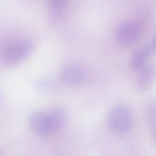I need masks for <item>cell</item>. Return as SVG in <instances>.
Here are the masks:
<instances>
[{"instance_id":"cell-1","label":"cell","mask_w":156,"mask_h":156,"mask_svg":"<svg viewBox=\"0 0 156 156\" xmlns=\"http://www.w3.org/2000/svg\"><path fill=\"white\" fill-rule=\"evenodd\" d=\"M32 48V44L27 40H15L7 44L2 49L0 58L5 66H14L27 56Z\"/></svg>"},{"instance_id":"cell-2","label":"cell","mask_w":156,"mask_h":156,"mask_svg":"<svg viewBox=\"0 0 156 156\" xmlns=\"http://www.w3.org/2000/svg\"><path fill=\"white\" fill-rule=\"evenodd\" d=\"M143 24L140 21L124 23L116 30L115 38L118 44L124 47L135 44L142 36Z\"/></svg>"},{"instance_id":"cell-3","label":"cell","mask_w":156,"mask_h":156,"mask_svg":"<svg viewBox=\"0 0 156 156\" xmlns=\"http://www.w3.org/2000/svg\"><path fill=\"white\" fill-rule=\"evenodd\" d=\"M108 121L112 129L119 133L128 131L132 125V116L129 111L122 105L115 106L111 110Z\"/></svg>"},{"instance_id":"cell-4","label":"cell","mask_w":156,"mask_h":156,"mask_svg":"<svg viewBox=\"0 0 156 156\" xmlns=\"http://www.w3.org/2000/svg\"><path fill=\"white\" fill-rule=\"evenodd\" d=\"M28 122L32 130L39 135L45 136L51 132L47 113L34 112L30 115Z\"/></svg>"},{"instance_id":"cell-5","label":"cell","mask_w":156,"mask_h":156,"mask_svg":"<svg viewBox=\"0 0 156 156\" xmlns=\"http://www.w3.org/2000/svg\"><path fill=\"white\" fill-rule=\"evenodd\" d=\"M50 130L57 131L62 129L66 125L67 114L63 108L56 106L47 112Z\"/></svg>"},{"instance_id":"cell-6","label":"cell","mask_w":156,"mask_h":156,"mask_svg":"<svg viewBox=\"0 0 156 156\" xmlns=\"http://www.w3.org/2000/svg\"><path fill=\"white\" fill-rule=\"evenodd\" d=\"M152 52L148 45L137 48L132 55L130 59V66L134 70H139L143 68Z\"/></svg>"},{"instance_id":"cell-7","label":"cell","mask_w":156,"mask_h":156,"mask_svg":"<svg viewBox=\"0 0 156 156\" xmlns=\"http://www.w3.org/2000/svg\"><path fill=\"white\" fill-rule=\"evenodd\" d=\"M62 81L68 85H76L82 80V70L76 66H69L64 68L60 74Z\"/></svg>"},{"instance_id":"cell-8","label":"cell","mask_w":156,"mask_h":156,"mask_svg":"<svg viewBox=\"0 0 156 156\" xmlns=\"http://www.w3.org/2000/svg\"><path fill=\"white\" fill-rule=\"evenodd\" d=\"M155 67L152 64L145 65L140 69L137 77L138 88L141 90L146 89L152 82L155 75Z\"/></svg>"},{"instance_id":"cell-9","label":"cell","mask_w":156,"mask_h":156,"mask_svg":"<svg viewBox=\"0 0 156 156\" xmlns=\"http://www.w3.org/2000/svg\"><path fill=\"white\" fill-rule=\"evenodd\" d=\"M147 114L149 125L154 133L155 134L156 131V106L154 101L147 103L146 107Z\"/></svg>"},{"instance_id":"cell-10","label":"cell","mask_w":156,"mask_h":156,"mask_svg":"<svg viewBox=\"0 0 156 156\" xmlns=\"http://www.w3.org/2000/svg\"><path fill=\"white\" fill-rule=\"evenodd\" d=\"M67 3V0H49L52 13L56 16L62 14Z\"/></svg>"},{"instance_id":"cell-11","label":"cell","mask_w":156,"mask_h":156,"mask_svg":"<svg viewBox=\"0 0 156 156\" xmlns=\"http://www.w3.org/2000/svg\"><path fill=\"white\" fill-rule=\"evenodd\" d=\"M0 156H2V153L1 151H0Z\"/></svg>"}]
</instances>
